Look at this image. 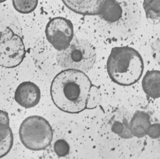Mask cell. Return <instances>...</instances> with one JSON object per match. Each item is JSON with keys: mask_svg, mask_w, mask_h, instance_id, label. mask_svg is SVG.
Returning <instances> with one entry per match:
<instances>
[{"mask_svg": "<svg viewBox=\"0 0 160 159\" xmlns=\"http://www.w3.org/2000/svg\"><path fill=\"white\" fill-rule=\"evenodd\" d=\"M91 87L90 80L85 72L65 69L52 81V100L55 106L64 112L79 113L87 108Z\"/></svg>", "mask_w": 160, "mask_h": 159, "instance_id": "6da1fadb", "label": "cell"}, {"mask_svg": "<svg viewBox=\"0 0 160 159\" xmlns=\"http://www.w3.org/2000/svg\"><path fill=\"white\" fill-rule=\"evenodd\" d=\"M107 70L114 83L120 86H130L140 79L144 63L140 54L130 47L112 49L107 62Z\"/></svg>", "mask_w": 160, "mask_h": 159, "instance_id": "7a4b0ae2", "label": "cell"}, {"mask_svg": "<svg viewBox=\"0 0 160 159\" xmlns=\"http://www.w3.org/2000/svg\"><path fill=\"white\" fill-rule=\"evenodd\" d=\"M19 138L29 150L39 151L48 147L53 139V131L49 123L39 116H31L22 122L19 130Z\"/></svg>", "mask_w": 160, "mask_h": 159, "instance_id": "3957f363", "label": "cell"}, {"mask_svg": "<svg viewBox=\"0 0 160 159\" xmlns=\"http://www.w3.org/2000/svg\"><path fill=\"white\" fill-rule=\"evenodd\" d=\"M94 47L87 41L74 39L68 48L58 51L57 62L62 69H74L83 72H88L96 60Z\"/></svg>", "mask_w": 160, "mask_h": 159, "instance_id": "277c9868", "label": "cell"}, {"mask_svg": "<svg viewBox=\"0 0 160 159\" xmlns=\"http://www.w3.org/2000/svg\"><path fill=\"white\" fill-rule=\"evenodd\" d=\"M48 42L58 51L68 47L74 38V26L71 21L62 17L51 19L46 27Z\"/></svg>", "mask_w": 160, "mask_h": 159, "instance_id": "5b68a950", "label": "cell"}, {"mask_svg": "<svg viewBox=\"0 0 160 159\" xmlns=\"http://www.w3.org/2000/svg\"><path fill=\"white\" fill-rule=\"evenodd\" d=\"M26 49L22 38L14 34L9 40L0 44V66L7 69L18 67L23 61Z\"/></svg>", "mask_w": 160, "mask_h": 159, "instance_id": "8992f818", "label": "cell"}, {"mask_svg": "<svg viewBox=\"0 0 160 159\" xmlns=\"http://www.w3.org/2000/svg\"><path fill=\"white\" fill-rule=\"evenodd\" d=\"M65 6L72 11L84 16L102 14L115 0H62Z\"/></svg>", "mask_w": 160, "mask_h": 159, "instance_id": "52a82bcc", "label": "cell"}, {"mask_svg": "<svg viewBox=\"0 0 160 159\" xmlns=\"http://www.w3.org/2000/svg\"><path fill=\"white\" fill-rule=\"evenodd\" d=\"M40 99V89L31 81H24L19 84L14 93V99L24 108L36 106L39 103Z\"/></svg>", "mask_w": 160, "mask_h": 159, "instance_id": "ba28073f", "label": "cell"}, {"mask_svg": "<svg viewBox=\"0 0 160 159\" xmlns=\"http://www.w3.org/2000/svg\"><path fill=\"white\" fill-rule=\"evenodd\" d=\"M142 88L145 94L150 98H160V71H148L142 80Z\"/></svg>", "mask_w": 160, "mask_h": 159, "instance_id": "9c48e42d", "label": "cell"}, {"mask_svg": "<svg viewBox=\"0 0 160 159\" xmlns=\"http://www.w3.org/2000/svg\"><path fill=\"white\" fill-rule=\"evenodd\" d=\"M13 134L9 126L0 124V158L6 156L12 149Z\"/></svg>", "mask_w": 160, "mask_h": 159, "instance_id": "30bf717a", "label": "cell"}, {"mask_svg": "<svg viewBox=\"0 0 160 159\" xmlns=\"http://www.w3.org/2000/svg\"><path fill=\"white\" fill-rule=\"evenodd\" d=\"M143 8L147 19L151 23H160V0H144Z\"/></svg>", "mask_w": 160, "mask_h": 159, "instance_id": "8fae6325", "label": "cell"}, {"mask_svg": "<svg viewBox=\"0 0 160 159\" xmlns=\"http://www.w3.org/2000/svg\"><path fill=\"white\" fill-rule=\"evenodd\" d=\"M14 8L21 14L32 12L37 7L38 0H12Z\"/></svg>", "mask_w": 160, "mask_h": 159, "instance_id": "7c38bea8", "label": "cell"}, {"mask_svg": "<svg viewBox=\"0 0 160 159\" xmlns=\"http://www.w3.org/2000/svg\"><path fill=\"white\" fill-rule=\"evenodd\" d=\"M54 151L58 156L64 157L69 152V146L65 141L60 139L54 143Z\"/></svg>", "mask_w": 160, "mask_h": 159, "instance_id": "4fadbf2b", "label": "cell"}, {"mask_svg": "<svg viewBox=\"0 0 160 159\" xmlns=\"http://www.w3.org/2000/svg\"><path fill=\"white\" fill-rule=\"evenodd\" d=\"M14 35V32L9 27L0 24V44L11 39Z\"/></svg>", "mask_w": 160, "mask_h": 159, "instance_id": "5bb4252c", "label": "cell"}, {"mask_svg": "<svg viewBox=\"0 0 160 159\" xmlns=\"http://www.w3.org/2000/svg\"><path fill=\"white\" fill-rule=\"evenodd\" d=\"M0 124L9 126V118L8 114L2 110H0Z\"/></svg>", "mask_w": 160, "mask_h": 159, "instance_id": "9a60e30c", "label": "cell"}, {"mask_svg": "<svg viewBox=\"0 0 160 159\" xmlns=\"http://www.w3.org/2000/svg\"><path fill=\"white\" fill-rule=\"evenodd\" d=\"M6 0H0V3H2V2H5Z\"/></svg>", "mask_w": 160, "mask_h": 159, "instance_id": "2e32d148", "label": "cell"}]
</instances>
